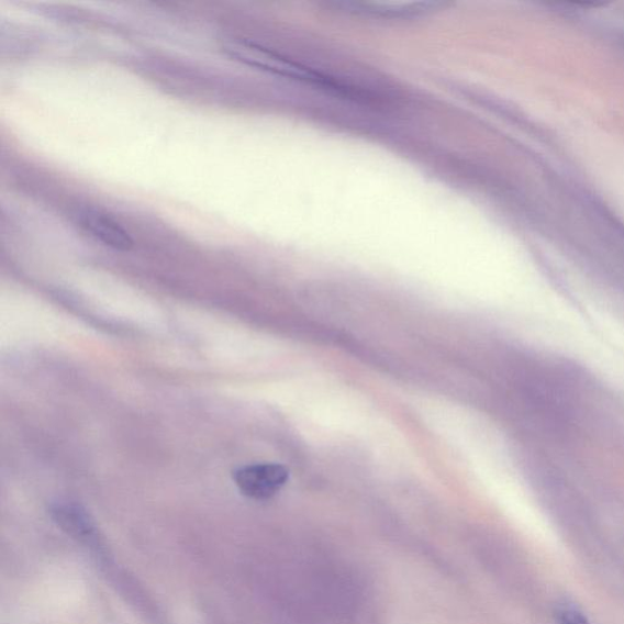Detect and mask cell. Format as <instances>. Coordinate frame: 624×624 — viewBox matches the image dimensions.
I'll list each match as a JSON object with an SVG mask.
<instances>
[{"instance_id":"6da1fadb","label":"cell","mask_w":624,"mask_h":624,"mask_svg":"<svg viewBox=\"0 0 624 624\" xmlns=\"http://www.w3.org/2000/svg\"><path fill=\"white\" fill-rule=\"evenodd\" d=\"M222 49L245 65L253 68L287 77L289 80L304 82L307 85L330 89L345 96H352L353 89L331 76L311 70L307 66L283 57V55L259 46V44L244 40H226L222 43Z\"/></svg>"},{"instance_id":"7a4b0ae2","label":"cell","mask_w":624,"mask_h":624,"mask_svg":"<svg viewBox=\"0 0 624 624\" xmlns=\"http://www.w3.org/2000/svg\"><path fill=\"white\" fill-rule=\"evenodd\" d=\"M232 477L244 497L269 500L286 486L289 472L278 464H253L237 468Z\"/></svg>"},{"instance_id":"3957f363","label":"cell","mask_w":624,"mask_h":624,"mask_svg":"<svg viewBox=\"0 0 624 624\" xmlns=\"http://www.w3.org/2000/svg\"><path fill=\"white\" fill-rule=\"evenodd\" d=\"M77 224L107 247L127 252L133 247L131 234L119 222L93 208H82L75 214Z\"/></svg>"},{"instance_id":"277c9868","label":"cell","mask_w":624,"mask_h":624,"mask_svg":"<svg viewBox=\"0 0 624 624\" xmlns=\"http://www.w3.org/2000/svg\"><path fill=\"white\" fill-rule=\"evenodd\" d=\"M48 511L55 525L70 537L88 544L97 541L96 522L81 504L70 500H59L51 504Z\"/></svg>"},{"instance_id":"5b68a950","label":"cell","mask_w":624,"mask_h":624,"mask_svg":"<svg viewBox=\"0 0 624 624\" xmlns=\"http://www.w3.org/2000/svg\"><path fill=\"white\" fill-rule=\"evenodd\" d=\"M353 9L359 11L364 14H372L380 16H416L427 13L433 8L437 7V3L430 2H416V3H363L353 4Z\"/></svg>"},{"instance_id":"8992f818","label":"cell","mask_w":624,"mask_h":624,"mask_svg":"<svg viewBox=\"0 0 624 624\" xmlns=\"http://www.w3.org/2000/svg\"><path fill=\"white\" fill-rule=\"evenodd\" d=\"M555 616L560 624H590L584 612L571 604H561L556 608Z\"/></svg>"}]
</instances>
